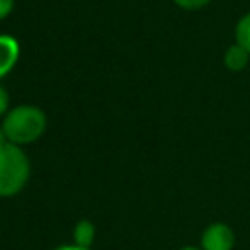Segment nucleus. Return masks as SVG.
I'll return each instance as SVG.
<instances>
[{
  "instance_id": "1",
  "label": "nucleus",
  "mask_w": 250,
  "mask_h": 250,
  "mask_svg": "<svg viewBox=\"0 0 250 250\" xmlns=\"http://www.w3.org/2000/svg\"><path fill=\"white\" fill-rule=\"evenodd\" d=\"M6 141L23 146L35 143L47 129V115L37 105H18L6 111L0 125Z\"/></svg>"
},
{
  "instance_id": "2",
  "label": "nucleus",
  "mask_w": 250,
  "mask_h": 250,
  "mask_svg": "<svg viewBox=\"0 0 250 250\" xmlns=\"http://www.w3.org/2000/svg\"><path fill=\"white\" fill-rule=\"evenodd\" d=\"M29 158L21 146L6 141L0 129V197H12L29 180Z\"/></svg>"
},
{
  "instance_id": "3",
  "label": "nucleus",
  "mask_w": 250,
  "mask_h": 250,
  "mask_svg": "<svg viewBox=\"0 0 250 250\" xmlns=\"http://www.w3.org/2000/svg\"><path fill=\"white\" fill-rule=\"evenodd\" d=\"M234 232L227 223H211L201 232V250H232Z\"/></svg>"
},
{
  "instance_id": "4",
  "label": "nucleus",
  "mask_w": 250,
  "mask_h": 250,
  "mask_svg": "<svg viewBox=\"0 0 250 250\" xmlns=\"http://www.w3.org/2000/svg\"><path fill=\"white\" fill-rule=\"evenodd\" d=\"M20 59V43L14 35L0 33V78L12 72Z\"/></svg>"
},
{
  "instance_id": "5",
  "label": "nucleus",
  "mask_w": 250,
  "mask_h": 250,
  "mask_svg": "<svg viewBox=\"0 0 250 250\" xmlns=\"http://www.w3.org/2000/svg\"><path fill=\"white\" fill-rule=\"evenodd\" d=\"M248 61H250V53H248L244 47H240L238 43H232V45L225 51V57H223L225 66H227L229 70H232V72L244 70L246 64H248Z\"/></svg>"
},
{
  "instance_id": "6",
  "label": "nucleus",
  "mask_w": 250,
  "mask_h": 250,
  "mask_svg": "<svg viewBox=\"0 0 250 250\" xmlns=\"http://www.w3.org/2000/svg\"><path fill=\"white\" fill-rule=\"evenodd\" d=\"M96 238V227L92 221L88 219H80L72 230V240L76 246H82V248H90L92 242Z\"/></svg>"
},
{
  "instance_id": "7",
  "label": "nucleus",
  "mask_w": 250,
  "mask_h": 250,
  "mask_svg": "<svg viewBox=\"0 0 250 250\" xmlns=\"http://www.w3.org/2000/svg\"><path fill=\"white\" fill-rule=\"evenodd\" d=\"M234 43H238L250 53V12L238 20L234 27Z\"/></svg>"
},
{
  "instance_id": "8",
  "label": "nucleus",
  "mask_w": 250,
  "mask_h": 250,
  "mask_svg": "<svg viewBox=\"0 0 250 250\" xmlns=\"http://www.w3.org/2000/svg\"><path fill=\"white\" fill-rule=\"evenodd\" d=\"M178 8H182V10H201V8H205L207 4H209V0H172Z\"/></svg>"
},
{
  "instance_id": "9",
  "label": "nucleus",
  "mask_w": 250,
  "mask_h": 250,
  "mask_svg": "<svg viewBox=\"0 0 250 250\" xmlns=\"http://www.w3.org/2000/svg\"><path fill=\"white\" fill-rule=\"evenodd\" d=\"M14 10V0H0V20L8 18Z\"/></svg>"
},
{
  "instance_id": "10",
  "label": "nucleus",
  "mask_w": 250,
  "mask_h": 250,
  "mask_svg": "<svg viewBox=\"0 0 250 250\" xmlns=\"http://www.w3.org/2000/svg\"><path fill=\"white\" fill-rule=\"evenodd\" d=\"M8 102H10L8 92H6V90H4V86L0 84V117H4V115H6V111H8Z\"/></svg>"
},
{
  "instance_id": "11",
  "label": "nucleus",
  "mask_w": 250,
  "mask_h": 250,
  "mask_svg": "<svg viewBox=\"0 0 250 250\" xmlns=\"http://www.w3.org/2000/svg\"><path fill=\"white\" fill-rule=\"evenodd\" d=\"M55 250H92V248H82V246H76V244H64V246H59Z\"/></svg>"
},
{
  "instance_id": "12",
  "label": "nucleus",
  "mask_w": 250,
  "mask_h": 250,
  "mask_svg": "<svg viewBox=\"0 0 250 250\" xmlns=\"http://www.w3.org/2000/svg\"><path fill=\"white\" fill-rule=\"evenodd\" d=\"M180 250H201V248H195V246H184V248H180Z\"/></svg>"
}]
</instances>
